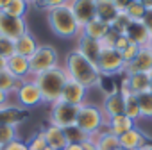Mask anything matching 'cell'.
<instances>
[{"mask_svg": "<svg viewBox=\"0 0 152 150\" xmlns=\"http://www.w3.org/2000/svg\"><path fill=\"white\" fill-rule=\"evenodd\" d=\"M63 68H64V71H66V75L70 79L77 81L86 90L99 88L100 82H102V75H100L97 64L91 63L90 59H86L77 50H70L64 55V66Z\"/></svg>", "mask_w": 152, "mask_h": 150, "instance_id": "6da1fadb", "label": "cell"}, {"mask_svg": "<svg viewBox=\"0 0 152 150\" xmlns=\"http://www.w3.org/2000/svg\"><path fill=\"white\" fill-rule=\"evenodd\" d=\"M34 82L38 84L39 91H41V97H43V104H56L57 100H61V95H63V90H64V84L68 81V75L64 71L63 66H57V68H52L45 73H39L36 77H32Z\"/></svg>", "mask_w": 152, "mask_h": 150, "instance_id": "7a4b0ae2", "label": "cell"}, {"mask_svg": "<svg viewBox=\"0 0 152 150\" xmlns=\"http://www.w3.org/2000/svg\"><path fill=\"white\" fill-rule=\"evenodd\" d=\"M47 22H48L50 31L56 36L64 38V39L79 38V34L83 31V27L79 25L77 18L73 16L72 9L68 6H59V7L47 11Z\"/></svg>", "mask_w": 152, "mask_h": 150, "instance_id": "3957f363", "label": "cell"}, {"mask_svg": "<svg viewBox=\"0 0 152 150\" xmlns=\"http://www.w3.org/2000/svg\"><path fill=\"white\" fill-rule=\"evenodd\" d=\"M75 127L81 132H84L86 136L95 138L102 129H106V116L100 107H97L93 104H81Z\"/></svg>", "mask_w": 152, "mask_h": 150, "instance_id": "277c9868", "label": "cell"}, {"mask_svg": "<svg viewBox=\"0 0 152 150\" xmlns=\"http://www.w3.org/2000/svg\"><path fill=\"white\" fill-rule=\"evenodd\" d=\"M29 64H31V77H36L39 73H45L59 66V54L52 45H39L34 55L29 59Z\"/></svg>", "mask_w": 152, "mask_h": 150, "instance_id": "5b68a950", "label": "cell"}, {"mask_svg": "<svg viewBox=\"0 0 152 150\" xmlns=\"http://www.w3.org/2000/svg\"><path fill=\"white\" fill-rule=\"evenodd\" d=\"M77 113H79V106H72L66 104L63 100H57L56 104L50 106V125H56L63 130L72 129L77 123Z\"/></svg>", "mask_w": 152, "mask_h": 150, "instance_id": "8992f818", "label": "cell"}, {"mask_svg": "<svg viewBox=\"0 0 152 150\" xmlns=\"http://www.w3.org/2000/svg\"><path fill=\"white\" fill-rule=\"evenodd\" d=\"M97 68L104 77H113L125 71V63L122 59V54L115 48H102L100 57L97 61Z\"/></svg>", "mask_w": 152, "mask_h": 150, "instance_id": "52a82bcc", "label": "cell"}, {"mask_svg": "<svg viewBox=\"0 0 152 150\" xmlns=\"http://www.w3.org/2000/svg\"><path fill=\"white\" fill-rule=\"evenodd\" d=\"M16 95V100L20 104V107L23 109H29V107H36L39 104H43V97H41V91L38 88V84L34 82V79H25L22 81L18 91L15 93Z\"/></svg>", "mask_w": 152, "mask_h": 150, "instance_id": "ba28073f", "label": "cell"}, {"mask_svg": "<svg viewBox=\"0 0 152 150\" xmlns=\"http://www.w3.org/2000/svg\"><path fill=\"white\" fill-rule=\"evenodd\" d=\"M25 18H15L4 11H0V36H6L9 39H18L23 32H27Z\"/></svg>", "mask_w": 152, "mask_h": 150, "instance_id": "9c48e42d", "label": "cell"}, {"mask_svg": "<svg viewBox=\"0 0 152 150\" xmlns=\"http://www.w3.org/2000/svg\"><path fill=\"white\" fill-rule=\"evenodd\" d=\"M73 16L77 18L79 25L84 27L88 22H91L93 18H97V7H95V0H70L66 4Z\"/></svg>", "mask_w": 152, "mask_h": 150, "instance_id": "30bf717a", "label": "cell"}, {"mask_svg": "<svg viewBox=\"0 0 152 150\" xmlns=\"http://www.w3.org/2000/svg\"><path fill=\"white\" fill-rule=\"evenodd\" d=\"M125 77H129V75H134V73H152V52L143 47L140 50V54L136 55V59L125 66Z\"/></svg>", "mask_w": 152, "mask_h": 150, "instance_id": "8fae6325", "label": "cell"}, {"mask_svg": "<svg viewBox=\"0 0 152 150\" xmlns=\"http://www.w3.org/2000/svg\"><path fill=\"white\" fill-rule=\"evenodd\" d=\"M75 50H77L79 54H83L86 59H90L91 63L97 64V61L100 57L102 45H100V41H97V39H93V38H90L86 34H79V38H77V48H75Z\"/></svg>", "mask_w": 152, "mask_h": 150, "instance_id": "7c38bea8", "label": "cell"}, {"mask_svg": "<svg viewBox=\"0 0 152 150\" xmlns=\"http://www.w3.org/2000/svg\"><path fill=\"white\" fill-rule=\"evenodd\" d=\"M84 97H86V88L83 84H79L77 81L68 77L63 95H61V100L66 104H72V106H81V104H84Z\"/></svg>", "mask_w": 152, "mask_h": 150, "instance_id": "4fadbf2b", "label": "cell"}, {"mask_svg": "<svg viewBox=\"0 0 152 150\" xmlns=\"http://www.w3.org/2000/svg\"><path fill=\"white\" fill-rule=\"evenodd\" d=\"M100 109H102L106 120H109V118H113V116H118V114H124V98H122L120 91L115 90V91L106 93Z\"/></svg>", "mask_w": 152, "mask_h": 150, "instance_id": "5bb4252c", "label": "cell"}, {"mask_svg": "<svg viewBox=\"0 0 152 150\" xmlns=\"http://www.w3.org/2000/svg\"><path fill=\"white\" fill-rule=\"evenodd\" d=\"M134 127H136V122L131 120V118L125 116V114H118V116H113V118L106 120V130L111 132V134H115L116 138H120L122 134L129 132V130L134 129Z\"/></svg>", "mask_w": 152, "mask_h": 150, "instance_id": "9a60e30c", "label": "cell"}, {"mask_svg": "<svg viewBox=\"0 0 152 150\" xmlns=\"http://www.w3.org/2000/svg\"><path fill=\"white\" fill-rule=\"evenodd\" d=\"M27 109L18 106H4L0 107V125H18L27 118Z\"/></svg>", "mask_w": 152, "mask_h": 150, "instance_id": "2e32d148", "label": "cell"}, {"mask_svg": "<svg viewBox=\"0 0 152 150\" xmlns=\"http://www.w3.org/2000/svg\"><path fill=\"white\" fill-rule=\"evenodd\" d=\"M7 71L13 73L16 79L25 81L29 75H31V64H29V59L23 57V55L15 54L13 57L7 59Z\"/></svg>", "mask_w": 152, "mask_h": 150, "instance_id": "e0dca14e", "label": "cell"}, {"mask_svg": "<svg viewBox=\"0 0 152 150\" xmlns=\"http://www.w3.org/2000/svg\"><path fill=\"white\" fill-rule=\"evenodd\" d=\"M124 36H127L129 38V41L131 43H134V45H138V47H147L148 45V41H150V32L145 29V25L141 23V22H132L131 25H129V29L125 31V34Z\"/></svg>", "mask_w": 152, "mask_h": 150, "instance_id": "ac0fdd59", "label": "cell"}, {"mask_svg": "<svg viewBox=\"0 0 152 150\" xmlns=\"http://www.w3.org/2000/svg\"><path fill=\"white\" fill-rule=\"evenodd\" d=\"M15 47H16V54H18V55H23V57L31 59V57L34 55V52L38 50L39 43H38L36 38L32 36V32L27 31V32H23V34L15 41Z\"/></svg>", "mask_w": 152, "mask_h": 150, "instance_id": "d6986e66", "label": "cell"}, {"mask_svg": "<svg viewBox=\"0 0 152 150\" xmlns=\"http://www.w3.org/2000/svg\"><path fill=\"white\" fill-rule=\"evenodd\" d=\"M43 134H45V141H47V146L50 148H56V150H63L66 145H68V138H66V132L56 125H48L47 129H43Z\"/></svg>", "mask_w": 152, "mask_h": 150, "instance_id": "ffe728a7", "label": "cell"}, {"mask_svg": "<svg viewBox=\"0 0 152 150\" xmlns=\"http://www.w3.org/2000/svg\"><path fill=\"white\" fill-rule=\"evenodd\" d=\"M147 141V136L138 129V127H134V129H131L129 132H125V134H122L120 138H118V143H120V146L122 148H125V150H132V148H140L143 143Z\"/></svg>", "mask_w": 152, "mask_h": 150, "instance_id": "44dd1931", "label": "cell"}, {"mask_svg": "<svg viewBox=\"0 0 152 150\" xmlns=\"http://www.w3.org/2000/svg\"><path fill=\"white\" fill-rule=\"evenodd\" d=\"M95 7H97V18L106 23H111L120 11L115 0H95Z\"/></svg>", "mask_w": 152, "mask_h": 150, "instance_id": "7402d4cb", "label": "cell"}, {"mask_svg": "<svg viewBox=\"0 0 152 150\" xmlns=\"http://www.w3.org/2000/svg\"><path fill=\"white\" fill-rule=\"evenodd\" d=\"M109 31H111L109 23H106V22H102V20H99V18H93L91 22H88V23L83 27L81 34H86V36L93 38V39L100 41V39H102Z\"/></svg>", "mask_w": 152, "mask_h": 150, "instance_id": "603a6c76", "label": "cell"}, {"mask_svg": "<svg viewBox=\"0 0 152 150\" xmlns=\"http://www.w3.org/2000/svg\"><path fill=\"white\" fill-rule=\"evenodd\" d=\"M129 81V88L134 95L140 93H147L148 91V84H150V75L148 73H134L127 77Z\"/></svg>", "mask_w": 152, "mask_h": 150, "instance_id": "cb8c5ba5", "label": "cell"}, {"mask_svg": "<svg viewBox=\"0 0 152 150\" xmlns=\"http://www.w3.org/2000/svg\"><path fill=\"white\" fill-rule=\"evenodd\" d=\"M22 81L16 79L13 73H9L7 70L6 71H0V90H2L4 93L11 95V93H16L18 88H20Z\"/></svg>", "mask_w": 152, "mask_h": 150, "instance_id": "d4e9b609", "label": "cell"}, {"mask_svg": "<svg viewBox=\"0 0 152 150\" xmlns=\"http://www.w3.org/2000/svg\"><path fill=\"white\" fill-rule=\"evenodd\" d=\"M124 114L129 116L131 120H140L141 114H140V106H138V97L134 93H129V95H124Z\"/></svg>", "mask_w": 152, "mask_h": 150, "instance_id": "484cf974", "label": "cell"}, {"mask_svg": "<svg viewBox=\"0 0 152 150\" xmlns=\"http://www.w3.org/2000/svg\"><path fill=\"white\" fill-rule=\"evenodd\" d=\"M95 143H97V150H115L116 146H120L118 138L111 132H99L95 136Z\"/></svg>", "mask_w": 152, "mask_h": 150, "instance_id": "4316f807", "label": "cell"}, {"mask_svg": "<svg viewBox=\"0 0 152 150\" xmlns=\"http://www.w3.org/2000/svg\"><path fill=\"white\" fill-rule=\"evenodd\" d=\"M29 2H25V0H11V2L6 6L4 13L15 16V18H25L27 11H29Z\"/></svg>", "mask_w": 152, "mask_h": 150, "instance_id": "83f0119b", "label": "cell"}, {"mask_svg": "<svg viewBox=\"0 0 152 150\" xmlns=\"http://www.w3.org/2000/svg\"><path fill=\"white\" fill-rule=\"evenodd\" d=\"M131 23H132V20L127 16V13H125V11H118V15H116V16H115V20L109 23V27H111V31H113V32H116V34L124 36Z\"/></svg>", "mask_w": 152, "mask_h": 150, "instance_id": "f1b7e54d", "label": "cell"}, {"mask_svg": "<svg viewBox=\"0 0 152 150\" xmlns=\"http://www.w3.org/2000/svg\"><path fill=\"white\" fill-rule=\"evenodd\" d=\"M138 97V106H140V114L141 118H152V93H140Z\"/></svg>", "mask_w": 152, "mask_h": 150, "instance_id": "f546056e", "label": "cell"}, {"mask_svg": "<svg viewBox=\"0 0 152 150\" xmlns=\"http://www.w3.org/2000/svg\"><path fill=\"white\" fill-rule=\"evenodd\" d=\"M18 139V130L16 125H0V146H6L11 141Z\"/></svg>", "mask_w": 152, "mask_h": 150, "instance_id": "4dcf8cb0", "label": "cell"}, {"mask_svg": "<svg viewBox=\"0 0 152 150\" xmlns=\"http://www.w3.org/2000/svg\"><path fill=\"white\" fill-rule=\"evenodd\" d=\"M16 54V47H15V39H9L6 36H0V55L9 59Z\"/></svg>", "mask_w": 152, "mask_h": 150, "instance_id": "1f68e13d", "label": "cell"}, {"mask_svg": "<svg viewBox=\"0 0 152 150\" xmlns=\"http://www.w3.org/2000/svg\"><path fill=\"white\" fill-rule=\"evenodd\" d=\"M145 11H147V7H145L143 4H140L138 0H136V2H132V4H131L127 9H125L127 16H129L132 22H141V18H143Z\"/></svg>", "mask_w": 152, "mask_h": 150, "instance_id": "d6a6232c", "label": "cell"}, {"mask_svg": "<svg viewBox=\"0 0 152 150\" xmlns=\"http://www.w3.org/2000/svg\"><path fill=\"white\" fill-rule=\"evenodd\" d=\"M29 150H45L47 148V141H45V134H43V130H39V132H36L31 139H29Z\"/></svg>", "mask_w": 152, "mask_h": 150, "instance_id": "836d02e7", "label": "cell"}, {"mask_svg": "<svg viewBox=\"0 0 152 150\" xmlns=\"http://www.w3.org/2000/svg\"><path fill=\"white\" fill-rule=\"evenodd\" d=\"M140 50H141V47H138V45L131 43L125 50H122V52H120V54H122V59H124V63H125V66H127V64H131V63L136 59V55L140 54Z\"/></svg>", "mask_w": 152, "mask_h": 150, "instance_id": "e575fe53", "label": "cell"}, {"mask_svg": "<svg viewBox=\"0 0 152 150\" xmlns=\"http://www.w3.org/2000/svg\"><path fill=\"white\" fill-rule=\"evenodd\" d=\"M70 0H38L34 6H38L39 9H45V11H50L54 7H59V6H66Z\"/></svg>", "mask_w": 152, "mask_h": 150, "instance_id": "d590c367", "label": "cell"}, {"mask_svg": "<svg viewBox=\"0 0 152 150\" xmlns=\"http://www.w3.org/2000/svg\"><path fill=\"white\" fill-rule=\"evenodd\" d=\"M118 36L120 34H116V32H113V31H109L102 39H100V45H102V48H115V43H116V39H118Z\"/></svg>", "mask_w": 152, "mask_h": 150, "instance_id": "8d00e7d4", "label": "cell"}, {"mask_svg": "<svg viewBox=\"0 0 152 150\" xmlns=\"http://www.w3.org/2000/svg\"><path fill=\"white\" fill-rule=\"evenodd\" d=\"M2 150H29V145L25 143V141H22L20 138L18 139H15V141H11L9 145H6Z\"/></svg>", "mask_w": 152, "mask_h": 150, "instance_id": "74e56055", "label": "cell"}, {"mask_svg": "<svg viewBox=\"0 0 152 150\" xmlns=\"http://www.w3.org/2000/svg\"><path fill=\"white\" fill-rule=\"evenodd\" d=\"M141 23H143L145 29L152 34V7L145 11V15H143V18H141Z\"/></svg>", "mask_w": 152, "mask_h": 150, "instance_id": "f35d334b", "label": "cell"}, {"mask_svg": "<svg viewBox=\"0 0 152 150\" xmlns=\"http://www.w3.org/2000/svg\"><path fill=\"white\" fill-rule=\"evenodd\" d=\"M129 45H131V41H129L127 36H118V39H116V43H115V50L122 52V50H125Z\"/></svg>", "mask_w": 152, "mask_h": 150, "instance_id": "ab89813d", "label": "cell"}, {"mask_svg": "<svg viewBox=\"0 0 152 150\" xmlns=\"http://www.w3.org/2000/svg\"><path fill=\"white\" fill-rule=\"evenodd\" d=\"M132 2H136V0H115V4H116V7H118L120 11H125Z\"/></svg>", "mask_w": 152, "mask_h": 150, "instance_id": "60d3db41", "label": "cell"}, {"mask_svg": "<svg viewBox=\"0 0 152 150\" xmlns=\"http://www.w3.org/2000/svg\"><path fill=\"white\" fill-rule=\"evenodd\" d=\"M4 106H9V95L0 90V107H4Z\"/></svg>", "mask_w": 152, "mask_h": 150, "instance_id": "b9f144b4", "label": "cell"}, {"mask_svg": "<svg viewBox=\"0 0 152 150\" xmlns=\"http://www.w3.org/2000/svg\"><path fill=\"white\" fill-rule=\"evenodd\" d=\"M63 150H83V145L81 143H68Z\"/></svg>", "mask_w": 152, "mask_h": 150, "instance_id": "7bdbcfd3", "label": "cell"}, {"mask_svg": "<svg viewBox=\"0 0 152 150\" xmlns=\"http://www.w3.org/2000/svg\"><path fill=\"white\" fill-rule=\"evenodd\" d=\"M7 70V59L0 55V71H6Z\"/></svg>", "mask_w": 152, "mask_h": 150, "instance_id": "ee69618b", "label": "cell"}, {"mask_svg": "<svg viewBox=\"0 0 152 150\" xmlns=\"http://www.w3.org/2000/svg\"><path fill=\"white\" fill-rule=\"evenodd\" d=\"M11 2V0H0V11H4L6 9V6Z\"/></svg>", "mask_w": 152, "mask_h": 150, "instance_id": "f6af8a7d", "label": "cell"}, {"mask_svg": "<svg viewBox=\"0 0 152 150\" xmlns=\"http://www.w3.org/2000/svg\"><path fill=\"white\" fill-rule=\"evenodd\" d=\"M147 48H148V50L152 52V36H150V41H148V45H147Z\"/></svg>", "mask_w": 152, "mask_h": 150, "instance_id": "bcb514c9", "label": "cell"}, {"mask_svg": "<svg viewBox=\"0 0 152 150\" xmlns=\"http://www.w3.org/2000/svg\"><path fill=\"white\" fill-rule=\"evenodd\" d=\"M148 91L152 93V75H150V84H148Z\"/></svg>", "mask_w": 152, "mask_h": 150, "instance_id": "7dc6e473", "label": "cell"}, {"mask_svg": "<svg viewBox=\"0 0 152 150\" xmlns=\"http://www.w3.org/2000/svg\"><path fill=\"white\" fill-rule=\"evenodd\" d=\"M25 2H29V4H36L38 0H25Z\"/></svg>", "mask_w": 152, "mask_h": 150, "instance_id": "c3c4849f", "label": "cell"}, {"mask_svg": "<svg viewBox=\"0 0 152 150\" xmlns=\"http://www.w3.org/2000/svg\"><path fill=\"white\" fill-rule=\"evenodd\" d=\"M115 150H125V148H122V146H116V148H115Z\"/></svg>", "mask_w": 152, "mask_h": 150, "instance_id": "681fc988", "label": "cell"}, {"mask_svg": "<svg viewBox=\"0 0 152 150\" xmlns=\"http://www.w3.org/2000/svg\"><path fill=\"white\" fill-rule=\"evenodd\" d=\"M45 150H54V148H50V146H47V148H45Z\"/></svg>", "mask_w": 152, "mask_h": 150, "instance_id": "f907efd6", "label": "cell"}, {"mask_svg": "<svg viewBox=\"0 0 152 150\" xmlns=\"http://www.w3.org/2000/svg\"><path fill=\"white\" fill-rule=\"evenodd\" d=\"M0 150H2V146H0Z\"/></svg>", "mask_w": 152, "mask_h": 150, "instance_id": "816d5d0a", "label": "cell"}, {"mask_svg": "<svg viewBox=\"0 0 152 150\" xmlns=\"http://www.w3.org/2000/svg\"><path fill=\"white\" fill-rule=\"evenodd\" d=\"M54 150H56V148H54Z\"/></svg>", "mask_w": 152, "mask_h": 150, "instance_id": "f5cc1de1", "label": "cell"}]
</instances>
